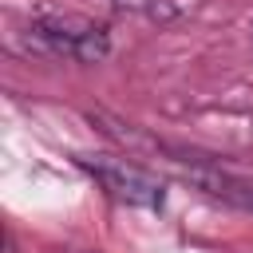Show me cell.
Instances as JSON below:
<instances>
[{"label": "cell", "instance_id": "2", "mask_svg": "<svg viewBox=\"0 0 253 253\" xmlns=\"http://www.w3.org/2000/svg\"><path fill=\"white\" fill-rule=\"evenodd\" d=\"M79 166L91 170L95 182H99L111 198H119V202H126V206L158 210V206L166 202L162 182H158L154 174H146L142 166H134V162H123V158H79Z\"/></svg>", "mask_w": 253, "mask_h": 253}, {"label": "cell", "instance_id": "1", "mask_svg": "<svg viewBox=\"0 0 253 253\" xmlns=\"http://www.w3.org/2000/svg\"><path fill=\"white\" fill-rule=\"evenodd\" d=\"M28 43L43 55H67L79 63H99L111 51V40L99 24L79 16H40L28 28Z\"/></svg>", "mask_w": 253, "mask_h": 253}]
</instances>
